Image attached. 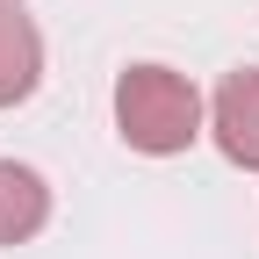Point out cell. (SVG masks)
<instances>
[{"label": "cell", "mask_w": 259, "mask_h": 259, "mask_svg": "<svg viewBox=\"0 0 259 259\" xmlns=\"http://www.w3.org/2000/svg\"><path fill=\"white\" fill-rule=\"evenodd\" d=\"M51 223V180L22 158H0V252L29 245Z\"/></svg>", "instance_id": "obj_4"}, {"label": "cell", "mask_w": 259, "mask_h": 259, "mask_svg": "<svg viewBox=\"0 0 259 259\" xmlns=\"http://www.w3.org/2000/svg\"><path fill=\"white\" fill-rule=\"evenodd\" d=\"M44 87V29L22 0H0V108H22Z\"/></svg>", "instance_id": "obj_3"}, {"label": "cell", "mask_w": 259, "mask_h": 259, "mask_svg": "<svg viewBox=\"0 0 259 259\" xmlns=\"http://www.w3.org/2000/svg\"><path fill=\"white\" fill-rule=\"evenodd\" d=\"M209 137L238 173H259V65L223 72V87L209 94Z\"/></svg>", "instance_id": "obj_2"}, {"label": "cell", "mask_w": 259, "mask_h": 259, "mask_svg": "<svg viewBox=\"0 0 259 259\" xmlns=\"http://www.w3.org/2000/svg\"><path fill=\"white\" fill-rule=\"evenodd\" d=\"M115 137L144 158H180L194 137H209V101L202 87L173 65H122L115 72Z\"/></svg>", "instance_id": "obj_1"}]
</instances>
